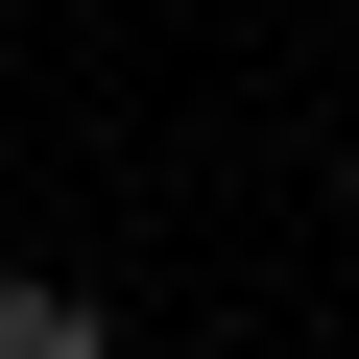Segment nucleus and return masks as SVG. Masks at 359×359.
<instances>
[{
    "label": "nucleus",
    "instance_id": "obj_1",
    "mask_svg": "<svg viewBox=\"0 0 359 359\" xmlns=\"http://www.w3.org/2000/svg\"><path fill=\"white\" fill-rule=\"evenodd\" d=\"M0 359H120V311L96 287H0Z\"/></svg>",
    "mask_w": 359,
    "mask_h": 359
}]
</instances>
